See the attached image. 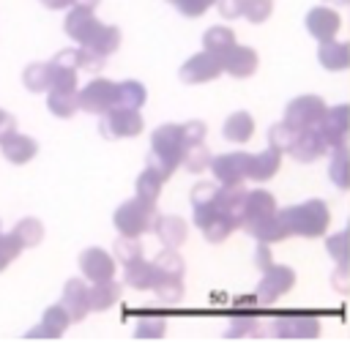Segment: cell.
I'll list each match as a JSON object with an SVG mask.
<instances>
[{"label": "cell", "mask_w": 350, "mask_h": 355, "mask_svg": "<svg viewBox=\"0 0 350 355\" xmlns=\"http://www.w3.org/2000/svg\"><path fill=\"white\" fill-rule=\"evenodd\" d=\"M241 227L252 238H258V243H276V241L290 238L282 219H279V208H276L274 194L265 189L247 191L244 211H241Z\"/></svg>", "instance_id": "obj_2"}, {"label": "cell", "mask_w": 350, "mask_h": 355, "mask_svg": "<svg viewBox=\"0 0 350 355\" xmlns=\"http://www.w3.org/2000/svg\"><path fill=\"white\" fill-rule=\"evenodd\" d=\"M47 110L55 115V118H72L77 110H80V101H77V93H66V90H49L47 93Z\"/></svg>", "instance_id": "obj_32"}, {"label": "cell", "mask_w": 350, "mask_h": 355, "mask_svg": "<svg viewBox=\"0 0 350 355\" xmlns=\"http://www.w3.org/2000/svg\"><path fill=\"white\" fill-rule=\"evenodd\" d=\"M118 96H121V107H131V110H140L148 98V90L142 83L137 80H126V83H118Z\"/></svg>", "instance_id": "obj_38"}, {"label": "cell", "mask_w": 350, "mask_h": 355, "mask_svg": "<svg viewBox=\"0 0 350 355\" xmlns=\"http://www.w3.org/2000/svg\"><path fill=\"white\" fill-rule=\"evenodd\" d=\"M88 298H90V311H107L112 309L121 298V284L107 279V282H93L88 287Z\"/></svg>", "instance_id": "obj_28"}, {"label": "cell", "mask_w": 350, "mask_h": 355, "mask_svg": "<svg viewBox=\"0 0 350 355\" xmlns=\"http://www.w3.org/2000/svg\"><path fill=\"white\" fill-rule=\"evenodd\" d=\"M145 129V121L140 115V110H131V107H112L101 115V123H99V132L107 139H126V137H137Z\"/></svg>", "instance_id": "obj_8"}, {"label": "cell", "mask_w": 350, "mask_h": 355, "mask_svg": "<svg viewBox=\"0 0 350 355\" xmlns=\"http://www.w3.org/2000/svg\"><path fill=\"white\" fill-rule=\"evenodd\" d=\"M99 25H101V22L96 19V14H93L90 8H80V6H72L69 14H66V19H63L66 36H69L72 42H77L80 46L90 42V36L99 31Z\"/></svg>", "instance_id": "obj_14"}, {"label": "cell", "mask_w": 350, "mask_h": 355, "mask_svg": "<svg viewBox=\"0 0 350 355\" xmlns=\"http://www.w3.org/2000/svg\"><path fill=\"white\" fill-rule=\"evenodd\" d=\"M0 150H3V159L6 162H11V164H28V162H33L36 159V153H39V142L33 139V137H28V134H8L3 142H0Z\"/></svg>", "instance_id": "obj_20"}, {"label": "cell", "mask_w": 350, "mask_h": 355, "mask_svg": "<svg viewBox=\"0 0 350 355\" xmlns=\"http://www.w3.org/2000/svg\"><path fill=\"white\" fill-rule=\"evenodd\" d=\"M211 162H214L211 150L200 142V145H189V148L183 150V162H181V164H183L189 173H203V170L211 167Z\"/></svg>", "instance_id": "obj_37"}, {"label": "cell", "mask_w": 350, "mask_h": 355, "mask_svg": "<svg viewBox=\"0 0 350 355\" xmlns=\"http://www.w3.org/2000/svg\"><path fill=\"white\" fill-rule=\"evenodd\" d=\"M99 3H101V0H74V6H80V8H90V11H93Z\"/></svg>", "instance_id": "obj_51"}, {"label": "cell", "mask_w": 350, "mask_h": 355, "mask_svg": "<svg viewBox=\"0 0 350 355\" xmlns=\"http://www.w3.org/2000/svg\"><path fill=\"white\" fill-rule=\"evenodd\" d=\"M282 167V150H276L274 145H268L260 153H252V162H249V178L252 180H271V178L279 173Z\"/></svg>", "instance_id": "obj_23"}, {"label": "cell", "mask_w": 350, "mask_h": 355, "mask_svg": "<svg viewBox=\"0 0 350 355\" xmlns=\"http://www.w3.org/2000/svg\"><path fill=\"white\" fill-rule=\"evenodd\" d=\"M192 211H194V224L197 230L211 241L222 243L230 232L241 227V216L227 211L219 202V186L217 183H197L192 189Z\"/></svg>", "instance_id": "obj_1"}, {"label": "cell", "mask_w": 350, "mask_h": 355, "mask_svg": "<svg viewBox=\"0 0 350 355\" xmlns=\"http://www.w3.org/2000/svg\"><path fill=\"white\" fill-rule=\"evenodd\" d=\"M153 266L159 273H170V276H183V260H181V254L170 249V246H165V252H159L156 257H153Z\"/></svg>", "instance_id": "obj_41"}, {"label": "cell", "mask_w": 350, "mask_h": 355, "mask_svg": "<svg viewBox=\"0 0 350 355\" xmlns=\"http://www.w3.org/2000/svg\"><path fill=\"white\" fill-rule=\"evenodd\" d=\"M206 123L203 121H189V123H183V139H186V148L189 145H200V142H206Z\"/></svg>", "instance_id": "obj_46"}, {"label": "cell", "mask_w": 350, "mask_h": 355, "mask_svg": "<svg viewBox=\"0 0 350 355\" xmlns=\"http://www.w3.org/2000/svg\"><path fill=\"white\" fill-rule=\"evenodd\" d=\"M22 249L25 246L19 243V238L14 235V230L11 232H0V273L22 254Z\"/></svg>", "instance_id": "obj_39"}, {"label": "cell", "mask_w": 350, "mask_h": 355, "mask_svg": "<svg viewBox=\"0 0 350 355\" xmlns=\"http://www.w3.org/2000/svg\"><path fill=\"white\" fill-rule=\"evenodd\" d=\"M258 63H260L258 52H255L252 46H244V44H235L227 55H222V69H224V74H230V77H235V80L252 77V74L258 71Z\"/></svg>", "instance_id": "obj_17"}, {"label": "cell", "mask_w": 350, "mask_h": 355, "mask_svg": "<svg viewBox=\"0 0 350 355\" xmlns=\"http://www.w3.org/2000/svg\"><path fill=\"white\" fill-rule=\"evenodd\" d=\"M328 178L337 189L348 191L350 189V148L345 145H337L331 148V162H328Z\"/></svg>", "instance_id": "obj_29"}, {"label": "cell", "mask_w": 350, "mask_h": 355, "mask_svg": "<svg viewBox=\"0 0 350 355\" xmlns=\"http://www.w3.org/2000/svg\"><path fill=\"white\" fill-rule=\"evenodd\" d=\"M274 11V0H244V17L252 25H260L271 17Z\"/></svg>", "instance_id": "obj_43"}, {"label": "cell", "mask_w": 350, "mask_h": 355, "mask_svg": "<svg viewBox=\"0 0 350 355\" xmlns=\"http://www.w3.org/2000/svg\"><path fill=\"white\" fill-rule=\"evenodd\" d=\"M317 60L326 71H345L350 69V44L348 42H320V49H317Z\"/></svg>", "instance_id": "obj_22"}, {"label": "cell", "mask_w": 350, "mask_h": 355, "mask_svg": "<svg viewBox=\"0 0 350 355\" xmlns=\"http://www.w3.org/2000/svg\"><path fill=\"white\" fill-rule=\"evenodd\" d=\"M328 104L320 96H299L285 107V123L293 132H306V129H317L323 115H326Z\"/></svg>", "instance_id": "obj_7"}, {"label": "cell", "mask_w": 350, "mask_h": 355, "mask_svg": "<svg viewBox=\"0 0 350 355\" xmlns=\"http://www.w3.org/2000/svg\"><path fill=\"white\" fill-rule=\"evenodd\" d=\"M249 162H252V153H244V150L222 153L211 162V173L219 180V186H241L249 178Z\"/></svg>", "instance_id": "obj_9"}, {"label": "cell", "mask_w": 350, "mask_h": 355, "mask_svg": "<svg viewBox=\"0 0 350 355\" xmlns=\"http://www.w3.org/2000/svg\"><path fill=\"white\" fill-rule=\"evenodd\" d=\"M317 129H320V134H323V139L328 142V148L345 145L350 137V107L348 104L328 107Z\"/></svg>", "instance_id": "obj_12"}, {"label": "cell", "mask_w": 350, "mask_h": 355, "mask_svg": "<svg viewBox=\"0 0 350 355\" xmlns=\"http://www.w3.org/2000/svg\"><path fill=\"white\" fill-rule=\"evenodd\" d=\"M77 66H72L69 60H63L60 55H55L49 60V90H66V93H77ZM47 90V93H49Z\"/></svg>", "instance_id": "obj_24"}, {"label": "cell", "mask_w": 350, "mask_h": 355, "mask_svg": "<svg viewBox=\"0 0 350 355\" xmlns=\"http://www.w3.org/2000/svg\"><path fill=\"white\" fill-rule=\"evenodd\" d=\"M162 186H165V178L159 175L156 170L145 167V170L140 173V178H137V183H134V191H137V197H142V200H148V202H156L159 194H162Z\"/></svg>", "instance_id": "obj_33"}, {"label": "cell", "mask_w": 350, "mask_h": 355, "mask_svg": "<svg viewBox=\"0 0 350 355\" xmlns=\"http://www.w3.org/2000/svg\"><path fill=\"white\" fill-rule=\"evenodd\" d=\"M170 6H175L183 17H203L211 6H217V0H167Z\"/></svg>", "instance_id": "obj_45"}, {"label": "cell", "mask_w": 350, "mask_h": 355, "mask_svg": "<svg viewBox=\"0 0 350 355\" xmlns=\"http://www.w3.org/2000/svg\"><path fill=\"white\" fill-rule=\"evenodd\" d=\"M217 8L224 19H235L244 14V0H217Z\"/></svg>", "instance_id": "obj_47"}, {"label": "cell", "mask_w": 350, "mask_h": 355, "mask_svg": "<svg viewBox=\"0 0 350 355\" xmlns=\"http://www.w3.org/2000/svg\"><path fill=\"white\" fill-rule=\"evenodd\" d=\"M165 320L162 317H145V320H140L137 322V328H134V336L137 339H162L165 336Z\"/></svg>", "instance_id": "obj_44"}, {"label": "cell", "mask_w": 350, "mask_h": 355, "mask_svg": "<svg viewBox=\"0 0 350 355\" xmlns=\"http://www.w3.org/2000/svg\"><path fill=\"white\" fill-rule=\"evenodd\" d=\"M222 134H224V139H230V142H235V145H244V142H249L252 134H255V118H252L247 110H238V112H233V115L224 121Z\"/></svg>", "instance_id": "obj_26"}, {"label": "cell", "mask_w": 350, "mask_h": 355, "mask_svg": "<svg viewBox=\"0 0 350 355\" xmlns=\"http://www.w3.org/2000/svg\"><path fill=\"white\" fill-rule=\"evenodd\" d=\"M255 266L260 268V270H265V268L274 266V263H271V252H268V243H260V246H258V254H255Z\"/></svg>", "instance_id": "obj_49"}, {"label": "cell", "mask_w": 350, "mask_h": 355, "mask_svg": "<svg viewBox=\"0 0 350 355\" xmlns=\"http://www.w3.org/2000/svg\"><path fill=\"white\" fill-rule=\"evenodd\" d=\"M14 235L19 238V243L25 246V249H33V246H39L44 238V224L39 219H33V216H25V219H19L17 227H14Z\"/></svg>", "instance_id": "obj_35"}, {"label": "cell", "mask_w": 350, "mask_h": 355, "mask_svg": "<svg viewBox=\"0 0 350 355\" xmlns=\"http://www.w3.org/2000/svg\"><path fill=\"white\" fill-rule=\"evenodd\" d=\"M156 202H148L142 197H131L124 205H118V211L112 214V224L121 235L126 238H140L145 232L153 230V222H156Z\"/></svg>", "instance_id": "obj_5"}, {"label": "cell", "mask_w": 350, "mask_h": 355, "mask_svg": "<svg viewBox=\"0 0 350 355\" xmlns=\"http://www.w3.org/2000/svg\"><path fill=\"white\" fill-rule=\"evenodd\" d=\"M69 325H72V314L66 311L63 304H55V306H49V309L44 311L42 322L33 331H28L25 336L28 339H60Z\"/></svg>", "instance_id": "obj_19"}, {"label": "cell", "mask_w": 350, "mask_h": 355, "mask_svg": "<svg viewBox=\"0 0 350 355\" xmlns=\"http://www.w3.org/2000/svg\"><path fill=\"white\" fill-rule=\"evenodd\" d=\"M22 83L31 93H47L49 90V63H31L22 71Z\"/></svg>", "instance_id": "obj_36"}, {"label": "cell", "mask_w": 350, "mask_h": 355, "mask_svg": "<svg viewBox=\"0 0 350 355\" xmlns=\"http://www.w3.org/2000/svg\"><path fill=\"white\" fill-rule=\"evenodd\" d=\"M293 284H296L293 268H288V266L265 268L260 284H258V298H260V304H274V301H279L285 293H290Z\"/></svg>", "instance_id": "obj_11"}, {"label": "cell", "mask_w": 350, "mask_h": 355, "mask_svg": "<svg viewBox=\"0 0 350 355\" xmlns=\"http://www.w3.org/2000/svg\"><path fill=\"white\" fill-rule=\"evenodd\" d=\"M326 150H328V142L323 139L320 129H306V132H296L293 142H290V148H288V153H290L296 162H301V164L317 162V159H320Z\"/></svg>", "instance_id": "obj_15"}, {"label": "cell", "mask_w": 350, "mask_h": 355, "mask_svg": "<svg viewBox=\"0 0 350 355\" xmlns=\"http://www.w3.org/2000/svg\"><path fill=\"white\" fill-rule=\"evenodd\" d=\"M44 8H52V11H60V8H72L74 0H39Z\"/></svg>", "instance_id": "obj_50"}, {"label": "cell", "mask_w": 350, "mask_h": 355, "mask_svg": "<svg viewBox=\"0 0 350 355\" xmlns=\"http://www.w3.org/2000/svg\"><path fill=\"white\" fill-rule=\"evenodd\" d=\"M304 25L317 42H328V39H334V36L340 33L342 19H340V14H337L334 8H328V6H315V8L306 14Z\"/></svg>", "instance_id": "obj_18"}, {"label": "cell", "mask_w": 350, "mask_h": 355, "mask_svg": "<svg viewBox=\"0 0 350 355\" xmlns=\"http://www.w3.org/2000/svg\"><path fill=\"white\" fill-rule=\"evenodd\" d=\"M14 132H17V118H14V115H8L6 110H0V142Z\"/></svg>", "instance_id": "obj_48"}, {"label": "cell", "mask_w": 350, "mask_h": 355, "mask_svg": "<svg viewBox=\"0 0 350 355\" xmlns=\"http://www.w3.org/2000/svg\"><path fill=\"white\" fill-rule=\"evenodd\" d=\"M115 266H118L115 254H110V252H104L99 246H90V249H85L80 254V270H83V276H85L88 282H107V279H112L115 276Z\"/></svg>", "instance_id": "obj_13"}, {"label": "cell", "mask_w": 350, "mask_h": 355, "mask_svg": "<svg viewBox=\"0 0 350 355\" xmlns=\"http://www.w3.org/2000/svg\"><path fill=\"white\" fill-rule=\"evenodd\" d=\"M83 46H88V49H93L96 55H101V58H110L118 46H121V31L115 28V25H99V31L90 36V42L88 44H83Z\"/></svg>", "instance_id": "obj_30"}, {"label": "cell", "mask_w": 350, "mask_h": 355, "mask_svg": "<svg viewBox=\"0 0 350 355\" xmlns=\"http://www.w3.org/2000/svg\"><path fill=\"white\" fill-rule=\"evenodd\" d=\"M345 3H348V6H350V0H345Z\"/></svg>", "instance_id": "obj_52"}, {"label": "cell", "mask_w": 350, "mask_h": 355, "mask_svg": "<svg viewBox=\"0 0 350 355\" xmlns=\"http://www.w3.org/2000/svg\"><path fill=\"white\" fill-rule=\"evenodd\" d=\"M60 304L66 306V311L72 314V322L85 320L90 311V298H88V284L83 279H69L63 287V298Z\"/></svg>", "instance_id": "obj_21"}, {"label": "cell", "mask_w": 350, "mask_h": 355, "mask_svg": "<svg viewBox=\"0 0 350 355\" xmlns=\"http://www.w3.org/2000/svg\"><path fill=\"white\" fill-rule=\"evenodd\" d=\"M326 249H328V254L340 263V268H348V260H350V232H337V235H331V238H326Z\"/></svg>", "instance_id": "obj_40"}, {"label": "cell", "mask_w": 350, "mask_h": 355, "mask_svg": "<svg viewBox=\"0 0 350 355\" xmlns=\"http://www.w3.org/2000/svg\"><path fill=\"white\" fill-rule=\"evenodd\" d=\"M156 276H159L156 266L148 263V260H142V257L129 263V266H124V282L129 284L131 290H153Z\"/></svg>", "instance_id": "obj_27"}, {"label": "cell", "mask_w": 350, "mask_h": 355, "mask_svg": "<svg viewBox=\"0 0 350 355\" xmlns=\"http://www.w3.org/2000/svg\"><path fill=\"white\" fill-rule=\"evenodd\" d=\"M112 254H115V260H121L124 266H129L134 260H140L142 257V246H140V241L137 238H118L115 241V249H112Z\"/></svg>", "instance_id": "obj_42"}, {"label": "cell", "mask_w": 350, "mask_h": 355, "mask_svg": "<svg viewBox=\"0 0 350 355\" xmlns=\"http://www.w3.org/2000/svg\"><path fill=\"white\" fill-rule=\"evenodd\" d=\"M77 101H80V110L90 112V115H104L107 110L118 107L121 96H118V83L112 80H104V77H96L90 80L85 88L77 90Z\"/></svg>", "instance_id": "obj_6"}, {"label": "cell", "mask_w": 350, "mask_h": 355, "mask_svg": "<svg viewBox=\"0 0 350 355\" xmlns=\"http://www.w3.org/2000/svg\"><path fill=\"white\" fill-rule=\"evenodd\" d=\"M279 219L285 224L288 235H299V238H320L328 232L331 224V211L323 200H306L299 205H290L285 211H279Z\"/></svg>", "instance_id": "obj_4"}, {"label": "cell", "mask_w": 350, "mask_h": 355, "mask_svg": "<svg viewBox=\"0 0 350 355\" xmlns=\"http://www.w3.org/2000/svg\"><path fill=\"white\" fill-rule=\"evenodd\" d=\"M222 58L203 49L197 55H192L183 66H181V80L186 85H203V83H214L219 74H222Z\"/></svg>", "instance_id": "obj_10"}, {"label": "cell", "mask_w": 350, "mask_h": 355, "mask_svg": "<svg viewBox=\"0 0 350 355\" xmlns=\"http://www.w3.org/2000/svg\"><path fill=\"white\" fill-rule=\"evenodd\" d=\"M153 293L165 301V304H178L183 298V276H170V273H159Z\"/></svg>", "instance_id": "obj_34"}, {"label": "cell", "mask_w": 350, "mask_h": 355, "mask_svg": "<svg viewBox=\"0 0 350 355\" xmlns=\"http://www.w3.org/2000/svg\"><path fill=\"white\" fill-rule=\"evenodd\" d=\"M183 150H186L183 123H165V126H159V129L153 132V137H151L148 167L156 170L159 175L167 180V178L175 173V167H181Z\"/></svg>", "instance_id": "obj_3"}, {"label": "cell", "mask_w": 350, "mask_h": 355, "mask_svg": "<svg viewBox=\"0 0 350 355\" xmlns=\"http://www.w3.org/2000/svg\"><path fill=\"white\" fill-rule=\"evenodd\" d=\"M271 325H274L271 331L285 339H315L320 334V322L309 314H285V317L274 320Z\"/></svg>", "instance_id": "obj_16"}, {"label": "cell", "mask_w": 350, "mask_h": 355, "mask_svg": "<svg viewBox=\"0 0 350 355\" xmlns=\"http://www.w3.org/2000/svg\"><path fill=\"white\" fill-rule=\"evenodd\" d=\"M203 46L222 58V55H227L235 46V33L227 25H214V28H208L203 33Z\"/></svg>", "instance_id": "obj_31"}, {"label": "cell", "mask_w": 350, "mask_h": 355, "mask_svg": "<svg viewBox=\"0 0 350 355\" xmlns=\"http://www.w3.org/2000/svg\"><path fill=\"white\" fill-rule=\"evenodd\" d=\"M153 232L159 235V241H162L165 246L178 249V246H183V241H186V235H189V227H186V222H183L181 216H156Z\"/></svg>", "instance_id": "obj_25"}]
</instances>
